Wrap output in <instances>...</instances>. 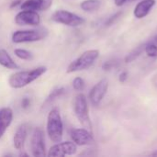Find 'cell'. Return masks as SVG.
Instances as JSON below:
<instances>
[{
  "label": "cell",
  "mask_w": 157,
  "mask_h": 157,
  "mask_svg": "<svg viewBox=\"0 0 157 157\" xmlns=\"http://www.w3.org/2000/svg\"><path fill=\"white\" fill-rule=\"evenodd\" d=\"M46 71H47V68L45 66H39L30 71L17 72L15 74H12L9 76L8 84L12 88H15V89L22 88V87L29 85L36 79H38Z\"/></svg>",
  "instance_id": "1"
},
{
  "label": "cell",
  "mask_w": 157,
  "mask_h": 157,
  "mask_svg": "<svg viewBox=\"0 0 157 157\" xmlns=\"http://www.w3.org/2000/svg\"><path fill=\"white\" fill-rule=\"evenodd\" d=\"M47 133L53 143H60L63 139V124L58 109H52L47 117Z\"/></svg>",
  "instance_id": "2"
},
{
  "label": "cell",
  "mask_w": 157,
  "mask_h": 157,
  "mask_svg": "<svg viewBox=\"0 0 157 157\" xmlns=\"http://www.w3.org/2000/svg\"><path fill=\"white\" fill-rule=\"evenodd\" d=\"M74 111L83 128L92 132V123L89 117V109L87 99L84 94H78L75 98L74 101Z\"/></svg>",
  "instance_id": "3"
},
{
  "label": "cell",
  "mask_w": 157,
  "mask_h": 157,
  "mask_svg": "<svg viewBox=\"0 0 157 157\" xmlns=\"http://www.w3.org/2000/svg\"><path fill=\"white\" fill-rule=\"evenodd\" d=\"M99 56L98 50H88L84 52L77 59L74 60L67 67L66 72L68 74L83 71L88 69L97 61Z\"/></svg>",
  "instance_id": "4"
},
{
  "label": "cell",
  "mask_w": 157,
  "mask_h": 157,
  "mask_svg": "<svg viewBox=\"0 0 157 157\" xmlns=\"http://www.w3.org/2000/svg\"><path fill=\"white\" fill-rule=\"evenodd\" d=\"M47 34L48 31L43 28L29 30H17L12 34V41L14 43L34 42L44 39Z\"/></svg>",
  "instance_id": "5"
},
{
  "label": "cell",
  "mask_w": 157,
  "mask_h": 157,
  "mask_svg": "<svg viewBox=\"0 0 157 157\" xmlns=\"http://www.w3.org/2000/svg\"><path fill=\"white\" fill-rule=\"evenodd\" d=\"M52 20L69 27H77L85 23V19L82 17L67 10L55 11L52 16Z\"/></svg>",
  "instance_id": "6"
},
{
  "label": "cell",
  "mask_w": 157,
  "mask_h": 157,
  "mask_svg": "<svg viewBox=\"0 0 157 157\" xmlns=\"http://www.w3.org/2000/svg\"><path fill=\"white\" fill-rule=\"evenodd\" d=\"M77 146L74 142L56 143L51 147L48 153L49 157H63L65 155H73L76 153Z\"/></svg>",
  "instance_id": "7"
},
{
  "label": "cell",
  "mask_w": 157,
  "mask_h": 157,
  "mask_svg": "<svg viewBox=\"0 0 157 157\" xmlns=\"http://www.w3.org/2000/svg\"><path fill=\"white\" fill-rule=\"evenodd\" d=\"M30 147H31L32 155L34 157H44L46 155L44 135L41 129L37 128L34 130L31 137Z\"/></svg>",
  "instance_id": "8"
},
{
  "label": "cell",
  "mask_w": 157,
  "mask_h": 157,
  "mask_svg": "<svg viewBox=\"0 0 157 157\" xmlns=\"http://www.w3.org/2000/svg\"><path fill=\"white\" fill-rule=\"evenodd\" d=\"M15 23L18 26H39L40 17L37 11L22 10L15 17Z\"/></svg>",
  "instance_id": "9"
},
{
  "label": "cell",
  "mask_w": 157,
  "mask_h": 157,
  "mask_svg": "<svg viewBox=\"0 0 157 157\" xmlns=\"http://www.w3.org/2000/svg\"><path fill=\"white\" fill-rule=\"evenodd\" d=\"M109 88V81L106 78L98 82L89 92V99L94 106H98L104 97L106 96Z\"/></svg>",
  "instance_id": "10"
},
{
  "label": "cell",
  "mask_w": 157,
  "mask_h": 157,
  "mask_svg": "<svg viewBox=\"0 0 157 157\" xmlns=\"http://www.w3.org/2000/svg\"><path fill=\"white\" fill-rule=\"evenodd\" d=\"M71 138L73 142L79 146L91 145L95 143L92 132L85 128L74 129L71 132Z\"/></svg>",
  "instance_id": "11"
},
{
  "label": "cell",
  "mask_w": 157,
  "mask_h": 157,
  "mask_svg": "<svg viewBox=\"0 0 157 157\" xmlns=\"http://www.w3.org/2000/svg\"><path fill=\"white\" fill-rule=\"evenodd\" d=\"M52 5V0H26L20 5L22 10L46 11Z\"/></svg>",
  "instance_id": "12"
},
{
  "label": "cell",
  "mask_w": 157,
  "mask_h": 157,
  "mask_svg": "<svg viewBox=\"0 0 157 157\" xmlns=\"http://www.w3.org/2000/svg\"><path fill=\"white\" fill-rule=\"evenodd\" d=\"M155 5V0H143L139 2L133 10V15L136 18L141 19L145 17Z\"/></svg>",
  "instance_id": "13"
},
{
  "label": "cell",
  "mask_w": 157,
  "mask_h": 157,
  "mask_svg": "<svg viewBox=\"0 0 157 157\" xmlns=\"http://www.w3.org/2000/svg\"><path fill=\"white\" fill-rule=\"evenodd\" d=\"M13 120V111L10 108H3L0 109V139L11 124Z\"/></svg>",
  "instance_id": "14"
},
{
  "label": "cell",
  "mask_w": 157,
  "mask_h": 157,
  "mask_svg": "<svg viewBox=\"0 0 157 157\" xmlns=\"http://www.w3.org/2000/svg\"><path fill=\"white\" fill-rule=\"evenodd\" d=\"M28 135V127L26 124L20 125L17 130L15 132L14 138H13V143H14V147L17 150H21L24 147L26 139Z\"/></svg>",
  "instance_id": "15"
},
{
  "label": "cell",
  "mask_w": 157,
  "mask_h": 157,
  "mask_svg": "<svg viewBox=\"0 0 157 157\" xmlns=\"http://www.w3.org/2000/svg\"><path fill=\"white\" fill-rule=\"evenodd\" d=\"M0 65H2L5 68L11 69V70L18 69V65L13 61L9 53L4 49L0 50Z\"/></svg>",
  "instance_id": "16"
},
{
  "label": "cell",
  "mask_w": 157,
  "mask_h": 157,
  "mask_svg": "<svg viewBox=\"0 0 157 157\" xmlns=\"http://www.w3.org/2000/svg\"><path fill=\"white\" fill-rule=\"evenodd\" d=\"M64 93H65V88L64 87H56V88H54L50 93V95L47 97L45 102L43 103V108L47 107L48 105H51L54 100H56L57 98H61Z\"/></svg>",
  "instance_id": "17"
},
{
  "label": "cell",
  "mask_w": 157,
  "mask_h": 157,
  "mask_svg": "<svg viewBox=\"0 0 157 157\" xmlns=\"http://www.w3.org/2000/svg\"><path fill=\"white\" fill-rule=\"evenodd\" d=\"M100 1L99 0H84L80 4V7L86 12H93L99 8Z\"/></svg>",
  "instance_id": "18"
},
{
  "label": "cell",
  "mask_w": 157,
  "mask_h": 157,
  "mask_svg": "<svg viewBox=\"0 0 157 157\" xmlns=\"http://www.w3.org/2000/svg\"><path fill=\"white\" fill-rule=\"evenodd\" d=\"M144 48H145V43L139 45L138 47H136L134 50H132L126 57H125V63H129L133 62L135 59H137L144 52Z\"/></svg>",
  "instance_id": "19"
},
{
  "label": "cell",
  "mask_w": 157,
  "mask_h": 157,
  "mask_svg": "<svg viewBox=\"0 0 157 157\" xmlns=\"http://www.w3.org/2000/svg\"><path fill=\"white\" fill-rule=\"evenodd\" d=\"M144 52L149 57H157V44L155 42L150 40V42L145 43Z\"/></svg>",
  "instance_id": "20"
},
{
  "label": "cell",
  "mask_w": 157,
  "mask_h": 157,
  "mask_svg": "<svg viewBox=\"0 0 157 157\" xmlns=\"http://www.w3.org/2000/svg\"><path fill=\"white\" fill-rule=\"evenodd\" d=\"M14 53L17 58H19L21 60L28 61V60L32 59V53L27 50H24V49H16L14 51Z\"/></svg>",
  "instance_id": "21"
},
{
  "label": "cell",
  "mask_w": 157,
  "mask_h": 157,
  "mask_svg": "<svg viewBox=\"0 0 157 157\" xmlns=\"http://www.w3.org/2000/svg\"><path fill=\"white\" fill-rule=\"evenodd\" d=\"M73 87L76 91H82L85 88V81L81 77H75L73 81Z\"/></svg>",
  "instance_id": "22"
},
{
  "label": "cell",
  "mask_w": 157,
  "mask_h": 157,
  "mask_svg": "<svg viewBox=\"0 0 157 157\" xmlns=\"http://www.w3.org/2000/svg\"><path fill=\"white\" fill-rule=\"evenodd\" d=\"M122 15V12L121 11H119V12H117L116 14H114V15H112L110 17H109V19L106 21V25L107 26H110V25H112Z\"/></svg>",
  "instance_id": "23"
},
{
  "label": "cell",
  "mask_w": 157,
  "mask_h": 157,
  "mask_svg": "<svg viewBox=\"0 0 157 157\" xmlns=\"http://www.w3.org/2000/svg\"><path fill=\"white\" fill-rule=\"evenodd\" d=\"M30 107V99L28 98H24L21 101V108L23 109H27Z\"/></svg>",
  "instance_id": "24"
},
{
  "label": "cell",
  "mask_w": 157,
  "mask_h": 157,
  "mask_svg": "<svg viewBox=\"0 0 157 157\" xmlns=\"http://www.w3.org/2000/svg\"><path fill=\"white\" fill-rule=\"evenodd\" d=\"M114 66V63L111 62V61H108V62H105L102 65V68L105 70V71H109L110 70L112 67Z\"/></svg>",
  "instance_id": "25"
},
{
  "label": "cell",
  "mask_w": 157,
  "mask_h": 157,
  "mask_svg": "<svg viewBox=\"0 0 157 157\" xmlns=\"http://www.w3.org/2000/svg\"><path fill=\"white\" fill-rule=\"evenodd\" d=\"M128 78V73L126 71H123L120 74V76H119V81L121 83H124Z\"/></svg>",
  "instance_id": "26"
},
{
  "label": "cell",
  "mask_w": 157,
  "mask_h": 157,
  "mask_svg": "<svg viewBox=\"0 0 157 157\" xmlns=\"http://www.w3.org/2000/svg\"><path fill=\"white\" fill-rule=\"evenodd\" d=\"M22 0H14L12 1V3L10 4V8H14V7H17V6L21 5L22 4Z\"/></svg>",
  "instance_id": "27"
},
{
  "label": "cell",
  "mask_w": 157,
  "mask_h": 157,
  "mask_svg": "<svg viewBox=\"0 0 157 157\" xmlns=\"http://www.w3.org/2000/svg\"><path fill=\"white\" fill-rule=\"evenodd\" d=\"M114 1H115V5L117 6H121L127 2V0H114Z\"/></svg>",
  "instance_id": "28"
},
{
  "label": "cell",
  "mask_w": 157,
  "mask_h": 157,
  "mask_svg": "<svg viewBox=\"0 0 157 157\" xmlns=\"http://www.w3.org/2000/svg\"><path fill=\"white\" fill-rule=\"evenodd\" d=\"M152 41H154V42H155L157 44V36H155L154 39H152Z\"/></svg>",
  "instance_id": "29"
},
{
  "label": "cell",
  "mask_w": 157,
  "mask_h": 157,
  "mask_svg": "<svg viewBox=\"0 0 157 157\" xmlns=\"http://www.w3.org/2000/svg\"><path fill=\"white\" fill-rule=\"evenodd\" d=\"M152 155H153V156H157V150L155 152H154V153L152 154Z\"/></svg>",
  "instance_id": "30"
}]
</instances>
